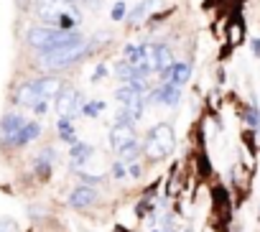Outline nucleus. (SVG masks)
Returning <instances> with one entry per match:
<instances>
[{"label": "nucleus", "mask_w": 260, "mask_h": 232, "mask_svg": "<svg viewBox=\"0 0 260 232\" xmlns=\"http://www.w3.org/2000/svg\"><path fill=\"white\" fill-rule=\"evenodd\" d=\"M0 232H21V227L13 217H0Z\"/></svg>", "instance_id": "nucleus-21"}, {"label": "nucleus", "mask_w": 260, "mask_h": 232, "mask_svg": "<svg viewBox=\"0 0 260 232\" xmlns=\"http://www.w3.org/2000/svg\"><path fill=\"white\" fill-rule=\"evenodd\" d=\"M112 176H115V179H125V176H127V163L117 158V161L112 163Z\"/></svg>", "instance_id": "nucleus-23"}, {"label": "nucleus", "mask_w": 260, "mask_h": 232, "mask_svg": "<svg viewBox=\"0 0 260 232\" xmlns=\"http://www.w3.org/2000/svg\"><path fill=\"white\" fill-rule=\"evenodd\" d=\"M110 146L115 148V153L122 148V146H127L130 141H136V128H125V125H112V130H110Z\"/></svg>", "instance_id": "nucleus-11"}, {"label": "nucleus", "mask_w": 260, "mask_h": 232, "mask_svg": "<svg viewBox=\"0 0 260 232\" xmlns=\"http://www.w3.org/2000/svg\"><path fill=\"white\" fill-rule=\"evenodd\" d=\"M156 6H161V0H143V3H138V6L133 8V13L127 16V21H130V23H141Z\"/></svg>", "instance_id": "nucleus-16"}, {"label": "nucleus", "mask_w": 260, "mask_h": 232, "mask_svg": "<svg viewBox=\"0 0 260 232\" xmlns=\"http://www.w3.org/2000/svg\"><path fill=\"white\" fill-rule=\"evenodd\" d=\"M84 102V97H82V92H77L74 87H64L61 92H59V97L54 100V105H56V112H59V118H77V115H82V105Z\"/></svg>", "instance_id": "nucleus-5"}, {"label": "nucleus", "mask_w": 260, "mask_h": 232, "mask_svg": "<svg viewBox=\"0 0 260 232\" xmlns=\"http://www.w3.org/2000/svg\"><path fill=\"white\" fill-rule=\"evenodd\" d=\"M79 34L77 31H61V28H54V26H31L26 31V46L34 49L36 54H46L56 46H64L69 41H74Z\"/></svg>", "instance_id": "nucleus-3"}, {"label": "nucleus", "mask_w": 260, "mask_h": 232, "mask_svg": "<svg viewBox=\"0 0 260 232\" xmlns=\"http://www.w3.org/2000/svg\"><path fill=\"white\" fill-rule=\"evenodd\" d=\"M26 125V118L18 112V110H8L3 115V120H0V146L3 148H13L21 128Z\"/></svg>", "instance_id": "nucleus-6"}, {"label": "nucleus", "mask_w": 260, "mask_h": 232, "mask_svg": "<svg viewBox=\"0 0 260 232\" xmlns=\"http://www.w3.org/2000/svg\"><path fill=\"white\" fill-rule=\"evenodd\" d=\"M189 79H191V64L189 61H176L171 67V79L169 82H174L176 87H184Z\"/></svg>", "instance_id": "nucleus-14"}, {"label": "nucleus", "mask_w": 260, "mask_h": 232, "mask_svg": "<svg viewBox=\"0 0 260 232\" xmlns=\"http://www.w3.org/2000/svg\"><path fill=\"white\" fill-rule=\"evenodd\" d=\"M79 179H82L84 184H102V176H89V174H84V171H79Z\"/></svg>", "instance_id": "nucleus-26"}, {"label": "nucleus", "mask_w": 260, "mask_h": 232, "mask_svg": "<svg viewBox=\"0 0 260 232\" xmlns=\"http://www.w3.org/2000/svg\"><path fill=\"white\" fill-rule=\"evenodd\" d=\"M105 110V102H97V100H92V102H87L84 107H82V115H87V118H97V115Z\"/></svg>", "instance_id": "nucleus-20"}, {"label": "nucleus", "mask_w": 260, "mask_h": 232, "mask_svg": "<svg viewBox=\"0 0 260 232\" xmlns=\"http://www.w3.org/2000/svg\"><path fill=\"white\" fill-rule=\"evenodd\" d=\"M56 130H59V138H61L64 143H74V141H77L72 118H59V123H56Z\"/></svg>", "instance_id": "nucleus-17"}, {"label": "nucleus", "mask_w": 260, "mask_h": 232, "mask_svg": "<svg viewBox=\"0 0 260 232\" xmlns=\"http://www.w3.org/2000/svg\"><path fill=\"white\" fill-rule=\"evenodd\" d=\"M41 123L39 120H26V125L21 128V133H18V138H16V143H13V148H23V146H28V143H34L39 136H41Z\"/></svg>", "instance_id": "nucleus-12"}, {"label": "nucleus", "mask_w": 260, "mask_h": 232, "mask_svg": "<svg viewBox=\"0 0 260 232\" xmlns=\"http://www.w3.org/2000/svg\"><path fill=\"white\" fill-rule=\"evenodd\" d=\"M252 54H255V56H260V39H255V41H252Z\"/></svg>", "instance_id": "nucleus-28"}, {"label": "nucleus", "mask_w": 260, "mask_h": 232, "mask_svg": "<svg viewBox=\"0 0 260 232\" xmlns=\"http://www.w3.org/2000/svg\"><path fill=\"white\" fill-rule=\"evenodd\" d=\"M94 202H97V189L89 186V184L74 186V189L69 191V196H67V207H72V209H87V207H92Z\"/></svg>", "instance_id": "nucleus-8"}, {"label": "nucleus", "mask_w": 260, "mask_h": 232, "mask_svg": "<svg viewBox=\"0 0 260 232\" xmlns=\"http://www.w3.org/2000/svg\"><path fill=\"white\" fill-rule=\"evenodd\" d=\"M148 100H151V102H161V105H166V107H176L179 100H181V87H176L174 82H164L158 89L151 92Z\"/></svg>", "instance_id": "nucleus-9"}, {"label": "nucleus", "mask_w": 260, "mask_h": 232, "mask_svg": "<svg viewBox=\"0 0 260 232\" xmlns=\"http://www.w3.org/2000/svg\"><path fill=\"white\" fill-rule=\"evenodd\" d=\"M54 158H56L54 148H44V151L39 153V158L34 161V174H36V176H39L41 181L51 176V169H54Z\"/></svg>", "instance_id": "nucleus-10"}, {"label": "nucleus", "mask_w": 260, "mask_h": 232, "mask_svg": "<svg viewBox=\"0 0 260 232\" xmlns=\"http://www.w3.org/2000/svg\"><path fill=\"white\" fill-rule=\"evenodd\" d=\"M92 153H94V148H92L89 143L74 141V143H72V148H69V156H72V166H74V169L84 166V163H87V161L92 158Z\"/></svg>", "instance_id": "nucleus-13"}, {"label": "nucleus", "mask_w": 260, "mask_h": 232, "mask_svg": "<svg viewBox=\"0 0 260 232\" xmlns=\"http://www.w3.org/2000/svg\"><path fill=\"white\" fill-rule=\"evenodd\" d=\"M87 54H89V41L84 36H77L74 41H69L64 46H56L46 54H39V67L44 72H61V69H69L72 64L82 61Z\"/></svg>", "instance_id": "nucleus-2"}, {"label": "nucleus", "mask_w": 260, "mask_h": 232, "mask_svg": "<svg viewBox=\"0 0 260 232\" xmlns=\"http://www.w3.org/2000/svg\"><path fill=\"white\" fill-rule=\"evenodd\" d=\"M153 209H156V207H153V204H151L148 199H143V202H141V204L136 207V214H138V217H143L146 212H153Z\"/></svg>", "instance_id": "nucleus-24"}, {"label": "nucleus", "mask_w": 260, "mask_h": 232, "mask_svg": "<svg viewBox=\"0 0 260 232\" xmlns=\"http://www.w3.org/2000/svg\"><path fill=\"white\" fill-rule=\"evenodd\" d=\"M64 89V82L59 77H39V79H28L23 82L18 89H16V105L18 107H26V110H34L41 100H56L59 92Z\"/></svg>", "instance_id": "nucleus-1"}, {"label": "nucleus", "mask_w": 260, "mask_h": 232, "mask_svg": "<svg viewBox=\"0 0 260 232\" xmlns=\"http://www.w3.org/2000/svg\"><path fill=\"white\" fill-rule=\"evenodd\" d=\"M69 8V0H36V18L44 23V26H56V21L67 13Z\"/></svg>", "instance_id": "nucleus-7"}, {"label": "nucleus", "mask_w": 260, "mask_h": 232, "mask_svg": "<svg viewBox=\"0 0 260 232\" xmlns=\"http://www.w3.org/2000/svg\"><path fill=\"white\" fill-rule=\"evenodd\" d=\"M125 13H127V8H125V3H122V0H117V3L112 6V13H110V18H112L115 23H120V21L125 18Z\"/></svg>", "instance_id": "nucleus-22"}, {"label": "nucleus", "mask_w": 260, "mask_h": 232, "mask_svg": "<svg viewBox=\"0 0 260 232\" xmlns=\"http://www.w3.org/2000/svg\"><path fill=\"white\" fill-rule=\"evenodd\" d=\"M174 148H176V138L169 123H158L156 128H151L143 141V153L148 161H164L174 153Z\"/></svg>", "instance_id": "nucleus-4"}, {"label": "nucleus", "mask_w": 260, "mask_h": 232, "mask_svg": "<svg viewBox=\"0 0 260 232\" xmlns=\"http://www.w3.org/2000/svg\"><path fill=\"white\" fill-rule=\"evenodd\" d=\"M242 120H245L252 130H257V128H260V112H257V107H255V105H247V107L242 110Z\"/></svg>", "instance_id": "nucleus-18"}, {"label": "nucleus", "mask_w": 260, "mask_h": 232, "mask_svg": "<svg viewBox=\"0 0 260 232\" xmlns=\"http://www.w3.org/2000/svg\"><path fill=\"white\" fill-rule=\"evenodd\" d=\"M127 174L133 176V179H141V174H143V169L138 166V161H130L127 163Z\"/></svg>", "instance_id": "nucleus-25"}, {"label": "nucleus", "mask_w": 260, "mask_h": 232, "mask_svg": "<svg viewBox=\"0 0 260 232\" xmlns=\"http://www.w3.org/2000/svg\"><path fill=\"white\" fill-rule=\"evenodd\" d=\"M69 3H72V0H69Z\"/></svg>", "instance_id": "nucleus-30"}, {"label": "nucleus", "mask_w": 260, "mask_h": 232, "mask_svg": "<svg viewBox=\"0 0 260 232\" xmlns=\"http://www.w3.org/2000/svg\"><path fill=\"white\" fill-rule=\"evenodd\" d=\"M105 72H107L105 67H97V69H94V74H92V82H97V79H102V77H105Z\"/></svg>", "instance_id": "nucleus-27"}, {"label": "nucleus", "mask_w": 260, "mask_h": 232, "mask_svg": "<svg viewBox=\"0 0 260 232\" xmlns=\"http://www.w3.org/2000/svg\"><path fill=\"white\" fill-rule=\"evenodd\" d=\"M115 74H117L122 82H127L130 77H136V69H133V64L125 59V61H117V64H115Z\"/></svg>", "instance_id": "nucleus-19"}, {"label": "nucleus", "mask_w": 260, "mask_h": 232, "mask_svg": "<svg viewBox=\"0 0 260 232\" xmlns=\"http://www.w3.org/2000/svg\"><path fill=\"white\" fill-rule=\"evenodd\" d=\"M186 232H191V229H186Z\"/></svg>", "instance_id": "nucleus-29"}, {"label": "nucleus", "mask_w": 260, "mask_h": 232, "mask_svg": "<svg viewBox=\"0 0 260 232\" xmlns=\"http://www.w3.org/2000/svg\"><path fill=\"white\" fill-rule=\"evenodd\" d=\"M141 153H143V143L136 138V141H130L127 146H122V148L117 151V158L125 161V163H130V161H138Z\"/></svg>", "instance_id": "nucleus-15"}]
</instances>
